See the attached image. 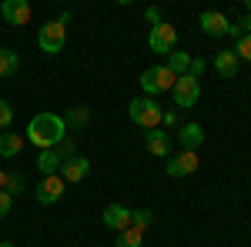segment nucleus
<instances>
[{
    "instance_id": "obj_8",
    "label": "nucleus",
    "mask_w": 251,
    "mask_h": 247,
    "mask_svg": "<svg viewBox=\"0 0 251 247\" xmlns=\"http://www.w3.org/2000/svg\"><path fill=\"white\" fill-rule=\"evenodd\" d=\"M198 167H201V160H198V154H191V151L174 154V157H168V164H164L168 177H188V174H194Z\"/></svg>"
},
{
    "instance_id": "obj_14",
    "label": "nucleus",
    "mask_w": 251,
    "mask_h": 247,
    "mask_svg": "<svg viewBox=\"0 0 251 247\" xmlns=\"http://www.w3.org/2000/svg\"><path fill=\"white\" fill-rule=\"evenodd\" d=\"M177 144H181V151L198 154V147L204 144V127H201V124H181V131H177Z\"/></svg>"
},
{
    "instance_id": "obj_13",
    "label": "nucleus",
    "mask_w": 251,
    "mask_h": 247,
    "mask_svg": "<svg viewBox=\"0 0 251 247\" xmlns=\"http://www.w3.org/2000/svg\"><path fill=\"white\" fill-rule=\"evenodd\" d=\"M198 23H201V30H204L208 37H225V34H228V23H231V20L225 17L221 10H204V14L198 17Z\"/></svg>"
},
{
    "instance_id": "obj_3",
    "label": "nucleus",
    "mask_w": 251,
    "mask_h": 247,
    "mask_svg": "<svg viewBox=\"0 0 251 247\" xmlns=\"http://www.w3.org/2000/svg\"><path fill=\"white\" fill-rule=\"evenodd\" d=\"M174 80H177V77L161 64V67H151V70H144V74H141V90H144V97L168 94V90L174 87Z\"/></svg>"
},
{
    "instance_id": "obj_26",
    "label": "nucleus",
    "mask_w": 251,
    "mask_h": 247,
    "mask_svg": "<svg viewBox=\"0 0 251 247\" xmlns=\"http://www.w3.org/2000/svg\"><path fill=\"white\" fill-rule=\"evenodd\" d=\"M54 151L60 154V160H67V157H74V154H77V147H74V137L67 134V137L60 140V144H57V147H54Z\"/></svg>"
},
{
    "instance_id": "obj_30",
    "label": "nucleus",
    "mask_w": 251,
    "mask_h": 247,
    "mask_svg": "<svg viewBox=\"0 0 251 247\" xmlns=\"http://www.w3.org/2000/svg\"><path fill=\"white\" fill-rule=\"evenodd\" d=\"M177 124V114L174 111H164V117H161V127H174Z\"/></svg>"
},
{
    "instance_id": "obj_16",
    "label": "nucleus",
    "mask_w": 251,
    "mask_h": 247,
    "mask_svg": "<svg viewBox=\"0 0 251 247\" xmlns=\"http://www.w3.org/2000/svg\"><path fill=\"white\" fill-rule=\"evenodd\" d=\"M191 54H188V50H171V54H168V64H164V67H168V70H171L174 77H184L188 74V70H191Z\"/></svg>"
},
{
    "instance_id": "obj_15",
    "label": "nucleus",
    "mask_w": 251,
    "mask_h": 247,
    "mask_svg": "<svg viewBox=\"0 0 251 247\" xmlns=\"http://www.w3.org/2000/svg\"><path fill=\"white\" fill-rule=\"evenodd\" d=\"M238 67H241V60L234 57V50H218L214 54V74L225 77V80H231L238 74Z\"/></svg>"
},
{
    "instance_id": "obj_23",
    "label": "nucleus",
    "mask_w": 251,
    "mask_h": 247,
    "mask_svg": "<svg viewBox=\"0 0 251 247\" xmlns=\"http://www.w3.org/2000/svg\"><path fill=\"white\" fill-rule=\"evenodd\" d=\"M234 57L238 60H251V34H241L234 40Z\"/></svg>"
},
{
    "instance_id": "obj_9",
    "label": "nucleus",
    "mask_w": 251,
    "mask_h": 247,
    "mask_svg": "<svg viewBox=\"0 0 251 247\" xmlns=\"http://www.w3.org/2000/svg\"><path fill=\"white\" fill-rule=\"evenodd\" d=\"M100 224L107 230H114V234L127 230L131 227V207H124V204H107L104 214H100Z\"/></svg>"
},
{
    "instance_id": "obj_2",
    "label": "nucleus",
    "mask_w": 251,
    "mask_h": 247,
    "mask_svg": "<svg viewBox=\"0 0 251 247\" xmlns=\"http://www.w3.org/2000/svg\"><path fill=\"white\" fill-rule=\"evenodd\" d=\"M127 117H131V124L141 127V131H154V127H161L164 111H161V104H157L154 97H134L127 104Z\"/></svg>"
},
{
    "instance_id": "obj_17",
    "label": "nucleus",
    "mask_w": 251,
    "mask_h": 247,
    "mask_svg": "<svg viewBox=\"0 0 251 247\" xmlns=\"http://www.w3.org/2000/svg\"><path fill=\"white\" fill-rule=\"evenodd\" d=\"M24 151V137L14 131H0V157H17Z\"/></svg>"
},
{
    "instance_id": "obj_7",
    "label": "nucleus",
    "mask_w": 251,
    "mask_h": 247,
    "mask_svg": "<svg viewBox=\"0 0 251 247\" xmlns=\"http://www.w3.org/2000/svg\"><path fill=\"white\" fill-rule=\"evenodd\" d=\"M64 190H67V184H64V177L60 174H50V177H44L37 187H34V197H37V204H57L60 197H64Z\"/></svg>"
},
{
    "instance_id": "obj_19",
    "label": "nucleus",
    "mask_w": 251,
    "mask_h": 247,
    "mask_svg": "<svg viewBox=\"0 0 251 247\" xmlns=\"http://www.w3.org/2000/svg\"><path fill=\"white\" fill-rule=\"evenodd\" d=\"M20 67V57L17 50H10V47H0V77H14Z\"/></svg>"
},
{
    "instance_id": "obj_4",
    "label": "nucleus",
    "mask_w": 251,
    "mask_h": 247,
    "mask_svg": "<svg viewBox=\"0 0 251 247\" xmlns=\"http://www.w3.org/2000/svg\"><path fill=\"white\" fill-rule=\"evenodd\" d=\"M64 40H67V27L57 23V20H47V23L37 30V47L44 50V54H50V57L64 50Z\"/></svg>"
},
{
    "instance_id": "obj_11",
    "label": "nucleus",
    "mask_w": 251,
    "mask_h": 247,
    "mask_svg": "<svg viewBox=\"0 0 251 247\" xmlns=\"http://www.w3.org/2000/svg\"><path fill=\"white\" fill-rule=\"evenodd\" d=\"M144 147H148V154H154V157H161V160H168V157H171V134L164 131V127L144 131Z\"/></svg>"
},
{
    "instance_id": "obj_1",
    "label": "nucleus",
    "mask_w": 251,
    "mask_h": 247,
    "mask_svg": "<svg viewBox=\"0 0 251 247\" xmlns=\"http://www.w3.org/2000/svg\"><path fill=\"white\" fill-rule=\"evenodd\" d=\"M64 137H67L64 114L40 111V114H34V117H30V124H27V140H30L34 147H40V151H54Z\"/></svg>"
},
{
    "instance_id": "obj_21",
    "label": "nucleus",
    "mask_w": 251,
    "mask_h": 247,
    "mask_svg": "<svg viewBox=\"0 0 251 247\" xmlns=\"http://www.w3.org/2000/svg\"><path fill=\"white\" fill-rule=\"evenodd\" d=\"M114 247H144V230H137V227L121 230L117 241H114Z\"/></svg>"
},
{
    "instance_id": "obj_27",
    "label": "nucleus",
    "mask_w": 251,
    "mask_h": 247,
    "mask_svg": "<svg viewBox=\"0 0 251 247\" xmlns=\"http://www.w3.org/2000/svg\"><path fill=\"white\" fill-rule=\"evenodd\" d=\"M208 70V60H201V57H194L191 60V70H188V77H194V80H201V74Z\"/></svg>"
},
{
    "instance_id": "obj_28",
    "label": "nucleus",
    "mask_w": 251,
    "mask_h": 247,
    "mask_svg": "<svg viewBox=\"0 0 251 247\" xmlns=\"http://www.w3.org/2000/svg\"><path fill=\"white\" fill-rule=\"evenodd\" d=\"M10 207H14V197H10L7 190H0V221L10 214Z\"/></svg>"
},
{
    "instance_id": "obj_31",
    "label": "nucleus",
    "mask_w": 251,
    "mask_h": 247,
    "mask_svg": "<svg viewBox=\"0 0 251 247\" xmlns=\"http://www.w3.org/2000/svg\"><path fill=\"white\" fill-rule=\"evenodd\" d=\"M71 20H74V14H71V10H64V14H60V17H57V23H64V27H67Z\"/></svg>"
},
{
    "instance_id": "obj_5",
    "label": "nucleus",
    "mask_w": 251,
    "mask_h": 247,
    "mask_svg": "<svg viewBox=\"0 0 251 247\" xmlns=\"http://www.w3.org/2000/svg\"><path fill=\"white\" fill-rule=\"evenodd\" d=\"M148 47H151V54H171L177 50V30H174L168 20H161L157 27H151V34H148Z\"/></svg>"
},
{
    "instance_id": "obj_20",
    "label": "nucleus",
    "mask_w": 251,
    "mask_h": 247,
    "mask_svg": "<svg viewBox=\"0 0 251 247\" xmlns=\"http://www.w3.org/2000/svg\"><path fill=\"white\" fill-rule=\"evenodd\" d=\"M64 124H67V134H71V127H87L91 124V111L87 107H71L64 114Z\"/></svg>"
},
{
    "instance_id": "obj_10",
    "label": "nucleus",
    "mask_w": 251,
    "mask_h": 247,
    "mask_svg": "<svg viewBox=\"0 0 251 247\" xmlns=\"http://www.w3.org/2000/svg\"><path fill=\"white\" fill-rule=\"evenodd\" d=\"M60 177H64V184H77V180H84L87 174H91V160L84 157V154H74V157H67L64 164H60Z\"/></svg>"
},
{
    "instance_id": "obj_12",
    "label": "nucleus",
    "mask_w": 251,
    "mask_h": 247,
    "mask_svg": "<svg viewBox=\"0 0 251 247\" xmlns=\"http://www.w3.org/2000/svg\"><path fill=\"white\" fill-rule=\"evenodd\" d=\"M30 14H34V10H30L27 0H3V3H0V17L7 20L10 27H24V23L30 20Z\"/></svg>"
},
{
    "instance_id": "obj_33",
    "label": "nucleus",
    "mask_w": 251,
    "mask_h": 247,
    "mask_svg": "<svg viewBox=\"0 0 251 247\" xmlns=\"http://www.w3.org/2000/svg\"><path fill=\"white\" fill-rule=\"evenodd\" d=\"M0 247H14V244H10V241H0Z\"/></svg>"
},
{
    "instance_id": "obj_29",
    "label": "nucleus",
    "mask_w": 251,
    "mask_h": 247,
    "mask_svg": "<svg viewBox=\"0 0 251 247\" xmlns=\"http://www.w3.org/2000/svg\"><path fill=\"white\" fill-rule=\"evenodd\" d=\"M144 17L151 20V27H157V23H161V10H157V7H148V10H144Z\"/></svg>"
},
{
    "instance_id": "obj_32",
    "label": "nucleus",
    "mask_w": 251,
    "mask_h": 247,
    "mask_svg": "<svg viewBox=\"0 0 251 247\" xmlns=\"http://www.w3.org/2000/svg\"><path fill=\"white\" fill-rule=\"evenodd\" d=\"M7 187V171H0V190Z\"/></svg>"
},
{
    "instance_id": "obj_6",
    "label": "nucleus",
    "mask_w": 251,
    "mask_h": 247,
    "mask_svg": "<svg viewBox=\"0 0 251 247\" xmlns=\"http://www.w3.org/2000/svg\"><path fill=\"white\" fill-rule=\"evenodd\" d=\"M198 97H201V80H194V77H177L174 80V87H171V100H174V107H194L198 104Z\"/></svg>"
},
{
    "instance_id": "obj_22",
    "label": "nucleus",
    "mask_w": 251,
    "mask_h": 247,
    "mask_svg": "<svg viewBox=\"0 0 251 247\" xmlns=\"http://www.w3.org/2000/svg\"><path fill=\"white\" fill-rule=\"evenodd\" d=\"M154 224V214L148 207H137V210H131V227H137V230H148Z\"/></svg>"
},
{
    "instance_id": "obj_25",
    "label": "nucleus",
    "mask_w": 251,
    "mask_h": 247,
    "mask_svg": "<svg viewBox=\"0 0 251 247\" xmlns=\"http://www.w3.org/2000/svg\"><path fill=\"white\" fill-rule=\"evenodd\" d=\"M24 187H27V180H24V177H20V174H7V194H10V197H17V194H24Z\"/></svg>"
},
{
    "instance_id": "obj_24",
    "label": "nucleus",
    "mask_w": 251,
    "mask_h": 247,
    "mask_svg": "<svg viewBox=\"0 0 251 247\" xmlns=\"http://www.w3.org/2000/svg\"><path fill=\"white\" fill-rule=\"evenodd\" d=\"M10 124H14V107H10V100L0 97V131H10Z\"/></svg>"
},
{
    "instance_id": "obj_18",
    "label": "nucleus",
    "mask_w": 251,
    "mask_h": 247,
    "mask_svg": "<svg viewBox=\"0 0 251 247\" xmlns=\"http://www.w3.org/2000/svg\"><path fill=\"white\" fill-rule=\"evenodd\" d=\"M60 164H64V160H60V154H57V151H40V154H37V171L44 174V177L57 174V171H60Z\"/></svg>"
}]
</instances>
